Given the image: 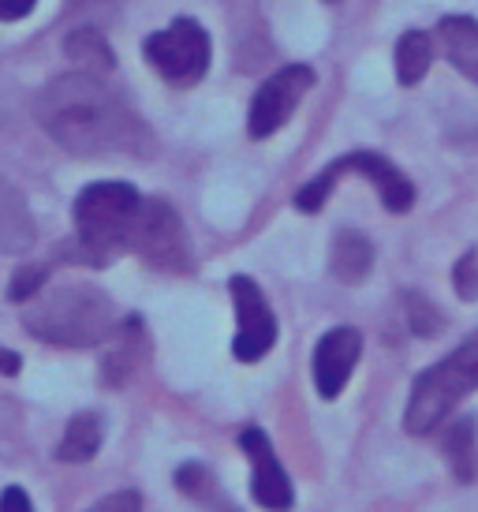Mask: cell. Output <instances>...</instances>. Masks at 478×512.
Wrapping results in <instances>:
<instances>
[{
	"instance_id": "8fae6325",
	"label": "cell",
	"mask_w": 478,
	"mask_h": 512,
	"mask_svg": "<svg viewBox=\"0 0 478 512\" xmlns=\"http://www.w3.org/2000/svg\"><path fill=\"white\" fill-rule=\"evenodd\" d=\"M325 172H329L333 180H340L344 172H363L366 180L374 184V191H378L381 206H385V210H393V214H408L411 202H415V187H411L408 176L396 169L389 157L370 154V150H359V154L340 157V161H333Z\"/></svg>"
},
{
	"instance_id": "30bf717a",
	"label": "cell",
	"mask_w": 478,
	"mask_h": 512,
	"mask_svg": "<svg viewBox=\"0 0 478 512\" xmlns=\"http://www.w3.org/2000/svg\"><path fill=\"white\" fill-rule=\"evenodd\" d=\"M363 356V337L352 326L329 329L314 348V385L325 400H337L352 378L355 363Z\"/></svg>"
},
{
	"instance_id": "d4e9b609",
	"label": "cell",
	"mask_w": 478,
	"mask_h": 512,
	"mask_svg": "<svg viewBox=\"0 0 478 512\" xmlns=\"http://www.w3.org/2000/svg\"><path fill=\"white\" fill-rule=\"evenodd\" d=\"M0 512H34L27 490H23V486H4V494H0Z\"/></svg>"
},
{
	"instance_id": "ffe728a7",
	"label": "cell",
	"mask_w": 478,
	"mask_h": 512,
	"mask_svg": "<svg viewBox=\"0 0 478 512\" xmlns=\"http://www.w3.org/2000/svg\"><path fill=\"white\" fill-rule=\"evenodd\" d=\"M176 486H180V490L191 501L206 505L210 512H239V509H232V505H228V498L221 494L217 479H213V475L202 468V464H183V468L176 471Z\"/></svg>"
},
{
	"instance_id": "9c48e42d",
	"label": "cell",
	"mask_w": 478,
	"mask_h": 512,
	"mask_svg": "<svg viewBox=\"0 0 478 512\" xmlns=\"http://www.w3.org/2000/svg\"><path fill=\"white\" fill-rule=\"evenodd\" d=\"M239 445L243 453L251 456V490L254 501L266 512H288L292 501H296V490H292V479L288 471L281 468V460L273 453L269 438L258 427H247L239 434Z\"/></svg>"
},
{
	"instance_id": "3957f363",
	"label": "cell",
	"mask_w": 478,
	"mask_h": 512,
	"mask_svg": "<svg viewBox=\"0 0 478 512\" xmlns=\"http://www.w3.org/2000/svg\"><path fill=\"white\" fill-rule=\"evenodd\" d=\"M478 389V329L467 337L452 356H445L441 363L419 374L415 385H411L408 397V412H404V427L408 434H430L437 430L449 412Z\"/></svg>"
},
{
	"instance_id": "7402d4cb",
	"label": "cell",
	"mask_w": 478,
	"mask_h": 512,
	"mask_svg": "<svg viewBox=\"0 0 478 512\" xmlns=\"http://www.w3.org/2000/svg\"><path fill=\"white\" fill-rule=\"evenodd\" d=\"M452 281H456L460 299H478V251H464V258L452 270Z\"/></svg>"
},
{
	"instance_id": "7a4b0ae2",
	"label": "cell",
	"mask_w": 478,
	"mask_h": 512,
	"mask_svg": "<svg viewBox=\"0 0 478 512\" xmlns=\"http://www.w3.org/2000/svg\"><path fill=\"white\" fill-rule=\"evenodd\" d=\"M30 311H23V326L38 341L64 344V348H90L113 337L116 314L113 299L94 285H64L53 292H38L27 299Z\"/></svg>"
},
{
	"instance_id": "ba28073f",
	"label": "cell",
	"mask_w": 478,
	"mask_h": 512,
	"mask_svg": "<svg viewBox=\"0 0 478 512\" xmlns=\"http://www.w3.org/2000/svg\"><path fill=\"white\" fill-rule=\"evenodd\" d=\"M228 292H232V307H236V341H232V352L243 363H258L277 344V318L269 311L262 288L254 285L251 277H232Z\"/></svg>"
},
{
	"instance_id": "d6986e66",
	"label": "cell",
	"mask_w": 478,
	"mask_h": 512,
	"mask_svg": "<svg viewBox=\"0 0 478 512\" xmlns=\"http://www.w3.org/2000/svg\"><path fill=\"white\" fill-rule=\"evenodd\" d=\"M430 60H434V42L422 30H408L396 42V79L404 86L422 83L426 72H430Z\"/></svg>"
},
{
	"instance_id": "83f0119b",
	"label": "cell",
	"mask_w": 478,
	"mask_h": 512,
	"mask_svg": "<svg viewBox=\"0 0 478 512\" xmlns=\"http://www.w3.org/2000/svg\"><path fill=\"white\" fill-rule=\"evenodd\" d=\"M329 4H337V0H329Z\"/></svg>"
},
{
	"instance_id": "52a82bcc",
	"label": "cell",
	"mask_w": 478,
	"mask_h": 512,
	"mask_svg": "<svg viewBox=\"0 0 478 512\" xmlns=\"http://www.w3.org/2000/svg\"><path fill=\"white\" fill-rule=\"evenodd\" d=\"M314 86V72L307 64H288L277 75H269L266 83L258 86V94L251 101V116H247V128L254 139H269L292 120V113L299 109V101Z\"/></svg>"
},
{
	"instance_id": "603a6c76",
	"label": "cell",
	"mask_w": 478,
	"mask_h": 512,
	"mask_svg": "<svg viewBox=\"0 0 478 512\" xmlns=\"http://www.w3.org/2000/svg\"><path fill=\"white\" fill-rule=\"evenodd\" d=\"M404 303H408L411 329H415L419 337H430V333H437V326H441V314H437L426 299H422V296H404Z\"/></svg>"
},
{
	"instance_id": "484cf974",
	"label": "cell",
	"mask_w": 478,
	"mask_h": 512,
	"mask_svg": "<svg viewBox=\"0 0 478 512\" xmlns=\"http://www.w3.org/2000/svg\"><path fill=\"white\" fill-rule=\"evenodd\" d=\"M34 4H38V0H0V19H4V23H15V19L30 15Z\"/></svg>"
},
{
	"instance_id": "277c9868",
	"label": "cell",
	"mask_w": 478,
	"mask_h": 512,
	"mask_svg": "<svg viewBox=\"0 0 478 512\" xmlns=\"http://www.w3.org/2000/svg\"><path fill=\"white\" fill-rule=\"evenodd\" d=\"M142 210V195L131 184L120 180H101L79 191V199L71 206L75 217V236L83 251H94V258H101L105 251L127 247L135 221Z\"/></svg>"
},
{
	"instance_id": "e0dca14e",
	"label": "cell",
	"mask_w": 478,
	"mask_h": 512,
	"mask_svg": "<svg viewBox=\"0 0 478 512\" xmlns=\"http://www.w3.org/2000/svg\"><path fill=\"white\" fill-rule=\"evenodd\" d=\"M64 53L75 64V72H90V75L113 72V49H109V42L94 27L71 30L68 42H64Z\"/></svg>"
},
{
	"instance_id": "ac0fdd59",
	"label": "cell",
	"mask_w": 478,
	"mask_h": 512,
	"mask_svg": "<svg viewBox=\"0 0 478 512\" xmlns=\"http://www.w3.org/2000/svg\"><path fill=\"white\" fill-rule=\"evenodd\" d=\"M445 456H449V468L460 483H471L478 475V441L471 419H456L449 427V434H445Z\"/></svg>"
},
{
	"instance_id": "2e32d148",
	"label": "cell",
	"mask_w": 478,
	"mask_h": 512,
	"mask_svg": "<svg viewBox=\"0 0 478 512\" xmlns=\"http://www.w3.org/2000/svg\"><path fill=\"white\" fill-rule=\"evenodd\" d=\"M329 266H333V273H337L340 281L355 285V281H363L366 273H370V266H374V247H370L366 236H359V232H352V228H344V232H337V240H333V258H329Z\"/></svg>"
},
{
	"instance_id": "9a60e30c",
	"label": "cell",
	"mask_w": 478,
	"mask_h": 512,
	"mask_svg": "<svg viewBox=\"0 0 478 512\" xmlns=\"http://www.w3.org/2000/svg\"><path fill=\"white\" fill-rule=\"evenodd\" d=\"M101 441H105V427H101V415L79 412L68 423L64 438H60L57 460H64V464H86V460H94V456H98Z\"/></svg>"
},
{
	"instance_id": "4fadbf2b",
	"label": "cell",
	"mask_w": 478,
	"mask_h": 512,
	"mask_svg": "<svg viewBox=\"0 0 478 512\" xmlns=\"http://www.w3.org/2000/svg\"><path fill=\"white\" fill-rule=\"evenodd\" d=\"M34 243V217L19 187L0 176V251L4 255H23Z\"/></svg>"
},
{
	"instance_id": "5b68a950",
	"label": "cell",
	"mask_w": 478,
	"mask_h": 512,
	"mask_svg": "<svg viewBox=\"0 0 478 512\" xmlns=\"http://www.w3.org/2000/svg\"><path fill=\"white\" fill-rule=\"evenodd\" d=\"M142 53L161 79H169L172 86H191L210 68V34L195 19H172V27L146 38Z\"/></svg>"
},
{
	"instance_id": "8992f818",
	"label": "cell",
	"mask_w": 478,
	"mask_h": 512,
	"mask_svg": "<svg viewBox=\"0 0 478 512\" xmlns=\"http://www.w3.org/2000/svg\"><path fill=\"white\" fill-rule=\"evenodd\" d=\"M127 251H139L146 262H154L161 270H187L191 266V251H187V236L176 210L161 199H142L139 221L131 232Z\"/></svg>"
},
{
	"instance_id": "4316f807",
	"label": "cell",
	"mask_w": 478,
	"mask_h": 512,
	"mask_svg": "<svg viewBox=\"0 0 478 512\" xmlns=\"http://www.w3.org/2000/svg\"><path fill=\"white\" fill-rule=\"evenodd\" d=\"M19 363H23V359L15 356L12 348H4V344H0V374H15V370H19Z\"/></svg>"
},
{
	"instance_id": "5bb4252c",
	"label": "cell",
	"mask_w": 478,
	"mask_h": 512,
	"mask_svg": "<svg viewBox=\"0 0 478 512\" xmlns=\"http://www.w3.org/2000/svg\"><path fill=\"white\" fill-rule=\"evenodd\" d=\"M142 356H146V337H142V326L139 318H127L124 326L116 329L113 337V348H109V356H105V363H101V378L109 385H120L127 382L131 374H135V367L142 363Z\"/></svg>"
},
{
	"instance_id": "7c38bea8",
	"label": "cell",
	"mask_w": 478,
	"mask_h": 512,
	"mask_svg": "<svg viewBox=\"0 0 478 512\" xmlns=\"http://www.w3.org/2000/svg\"><path fill=\"white\" fill-rule=\"evenodd\" d=\"M437 42L441 53L449 57V64L460 75H467L471 83H478V23L471 15H445L437 23Z\"/></svg>"
},
{
	"instance_id": "44dd1931",
	"label": "cell",
	"mask_w": 478,
	"mask_h": 512,
	"mask_svg": "<svg viewBox=\"0 0 478 512\" xmlns=\"http://www.w3.org/2000/svg\"><path fill=\"white\" fill-rule=\"evenodd\" d=\"M45 281H49V270H45V266H23V270L12 273L8 299H12V303H27V299H34L42 292Z\"/></svg>"
},
{
	"instance_id": "6da1fadb",
	"label": "cell",
	"mask_w": 478,
	"mask_h": 512,
	"mask_svg": "<svg viewBox=\"0 0 478 512\" xmlns=\"http://www.w3.org/2000/svg\"><path fill=\"white\" fill-rule=\"evenodd\" d=\"M38 124L45 135L79 157L142 154L150 146V131L127 109L101 75L68 72L38 94Z\"/></svg>"
},
{
	"instance_id": "cb8c5ba5",
	"label": "cell",
	"mask_w": 478,
	"mask_h": 512,
	"mask_svg": "<svg viewBox=\"0 0 478 512\" xmlns=\"http://www.w3.org/2000/svg\"><path fill=\"white\" fill-rule=\"evenodd\" d=\"M86 512H142V498L135 494V490H116V494H109V498L94 501Z\"/></svg>"
}]
</instances>
